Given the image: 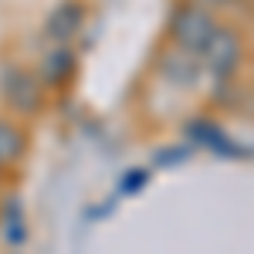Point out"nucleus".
Listing matches in <instances>:
<instances>
[{"label":"nucleus","mask_w":254,"mask_h":254,"mask_svg":"<svg viewBox=\"0 0 254 254\" xmlns=\"http://www.w3.org/2000/svg\"><path fill=\"white\" fill-rule=\"evenodd\" d=\"M217 27V17L214 10L203 3V0H196V3H180L176 7L173 20H170V38L180 51H190V55H200L203 51V44L210 41Z\"/></svg>","instance_id":"obj_1"},{"label":"nucleus","mask_w":254,"mask_h":254,"mask_svg":"<svg viewBox=\"0 0 254 254\" xmlns=\"http://www.w3.org/2000/svg\"><path fill=\"white\" fill-rule=\"evenodd\" d=\"M71 68H75V55L64 44H58L48 58L41 61V81L44 85H61V81L71 75Z\"/></svg>","instance_id":"obj_6"},{"label":"nucleus","mask_w":254,"mask_h":254,"mask_svg":"<svg viewBox=\"0 0 254 254\" xmlns=\"http://www.w3.org/2000/svg\"><path fill=\"white\" fill-rule=\"evenodd\" d=\"M78 27H81V7L68 0V3H58L48 14V20H44V38L55 41V44H64V41H71L78 34Z\"/></svg>","instance_id":"obj_4"},{"label":"nucleus","mask_w":254,"mask_h":254,"mask_svg":"<svg viewBox=\"0 0 254 254\" xmlns=\"http://www.w3.org/2000/svg\"><path fill=\"white\" fill-rule=\"evenodd\" d=\"M241 51H244V48H241L237 31H231V27H217L196 58H200V68H203L207 75H214V78H227L237 64H241Z\"/></svg>","instance_id":"obj_2"},{"label":"nucleus","mask_w":254,"mask_h":254,"mask_svg":"<svg viewBox=\"0 0 254 254\" xmlns=\"http://www.w3.org/2000/svg\"><path fill=\"white\" fill-rule=\"evenodd\" d=\"M24 149H27V136H24V129H20L17 122L0 119V170L14 166V163L24 156Z\"/></svg>","instance_id":"obj_5"},{"label":"nucleus","mask_w":254,"mask_h":254,"mask_svg":"<svg viewBox=\"0 0 254 254\" xmlns=\"http://www.w3.org/2000/svg\"><path fill=\"white\" fill-rule=\"evenodd\" d=\"M41 85L44 81L27 68H3L0 71V98L20 116L34 112L41 105Z\"/></svg>","instance_id":"obj_3"},{"label":"nucleus","mask_w":254,"mask_h":254,"mask_svg":"<svg viewBox=\"0 0 254 254\" xmlns=\"http://www.w3.org/2000/svg\"><path fill=\"white\" fill-rule=\"evenodd\" d=\"M207 7H234V3H241V0H203Z\"/></svg>","instance_id":"obj_7"}]
</instances>
